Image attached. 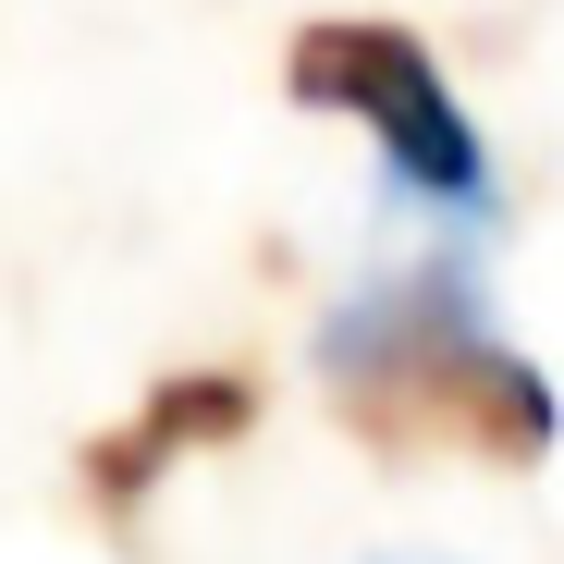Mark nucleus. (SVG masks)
Listing matches in <instances>:
<instances>
[{
  "label": "nucleus",
  "mask_w": 564,
  "mask_h": 564,
  "mask_svg": "<svg viewBox=\"0 0 564 564\" xmlns=\"http://www.w3.org/2000/svg\"><path fill=\"white\" fill-rule=\"evenodd\" d=\"M246 417H258V381H234V368H184V381H160V393H148V417H135V430L86 442V491L123 516V503L160 479V466H184L197 442H234Z\"/></svg>",
  "instance_id": "7ed1b4c3"
},
{
  "label": "nucleus",
  "mask_w": 564,
  "mask_h": 564,
  "mask_svg": "<svg viewBox=\"0 0 564 564\" xmlns=\"http://www.w3.org/2000/svg\"><path fill=\"white\" fill-rule=\"evenodd\" d=\"M282 86H295L307 111H356L368 135L393 148V172L417 184V197H442V209H479V197H491L479 123L454 111L442 62H430L405 25H356V13L295 25V50H282Z\"/></svg>",
  "instance_id": "f03ea898"
},
{
  "label": "nucleus",
  "mask_w": 564,
  "mask_h": 564,
  "mask_svg": "<svg viewBox=\"0 0 564 564\" xmlns=\"http://www.w3.org/2000/svg\"><path fill=\"white\" fill-rule=\"evenodd\" d=\"M319 393L356 442L381 454H479V466H540L564 405L552 381L491 332L479 282L454 258L368 282L356 307L319 319Z\"/></svg>",
  "instance_id": "f257e3e1"
}]
</instances>
